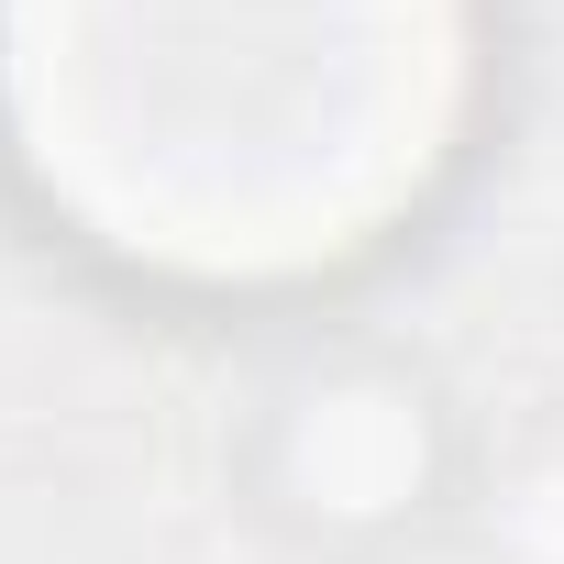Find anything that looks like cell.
Masks as SVG:
<instances>
[{"label": "cell", "mask_w": 564, "mask_h": 564, "mask_svg": "<svg viewBox=\"0 0 564 564\" xmlns=\"http://www.w3.org/2000/svg\"><path fill=\"white\" fill-rule=\"evenodd\" d=\"M289 487L300 509H333V520H377L421 487V399L399 377H322L289 399Z\"/></svg>", "instance_id": "cell-2"}, {"label": "cell", "mask_w": 564, "mask_h": 564, "mask_svg": "<svg viewBox=\"0 0 564 564\" xmlns=\"http://www.w3.org/2000/svg\"><path fill=\"white\" fill-rule=\"evenodd\" d=\"M476 0H0V122L34 199L188 289L333 276L465 133Z\"/></svg>", "instance_id": "cell-1"}]
</instances>
